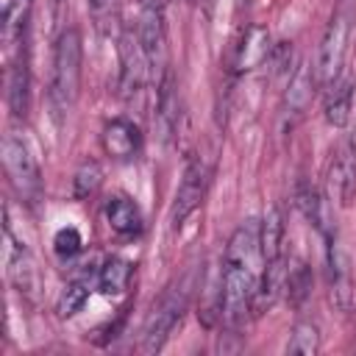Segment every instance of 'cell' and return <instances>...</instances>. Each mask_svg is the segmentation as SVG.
I'll list each match as a JSON object with an SVG mask.
<instances>
[{
    "label": "cell",
    "instance_id": "277c9868",
    "mask_svg": "<svg viewBox=\"0 0 356 356\" xmlns=\"http://www.w3.org/2000/svg\"><path fill=\"white\" fill-rule=\"evenodd\" d=\"M356 31V0H337L334 11L328 17V25L320 39V53H317V83L328 86L342 75L350 39Z\"/></svg>",
    "mask_w": 356,
    "mask_h": 356
},
{
    "label": "cell",
    "instance_id": "ba28073f",
    "mask_svg": "<svg viewBox=\"0 0 356 356\" xmlns=\"http://www.w3.org/2000/svg\"><path fill=\"white\" fill-rule=\"evenodd\" d=\"M209 175H211V170H209V161L203 156H192L186 161L178 192H175V200H172V209H170L172 228H181L186 222V217L203 203L206 189H209Z\"/></svg>",
    "mask_w": 356,
    "mask_h": 356
},
{
    "label": "cell",
    "instance_id": "ac0fdd59",
    "mask_svg": "<svg viewBox=\"0 0 356 356\" xmlns=\"http://www.w3.org/2000/svg\"><path fill=\"white\" fill-rule=\"evenodd\" d=\"M298 206H300V211L306 214V220H309L323 236L337 234V231H334V222H331L328 200H325L314 186H300V192H298Z\"/></svg>",
    "mask_w": 356,
    "mask_h": 356
},
{
    "label": "cell",
    "instance_id": "8fae6325",
    "mask_svg": "<svg viewBox=\"0 0 356 356\" xmlns=\"http://www.w3.org/2000/svg\"><path fill=\"white\" fill-rule=\"evenodd\" d=\"M100 145L114 161H131L142 150V131L128 117H114L100 131Z\"/></svg>",
    "mask_w": 356,
    "mask_h": 356
},
{
    "label": "cell",
    "instance_id": "3957f363",
    "mask_svg": "<svg viewBox=\"0 0 356 356\" xmlns=\"http://www.w3.org/2000/svg\"><path fill=\"white\" fill-rule=\"evenodd\" d=\"M192 289H195V270H186L181 278H175L159 295V300L153 303V309L145 320V328H142V342H139L142 353H159L167 345L170 334L175 331V325L181 323V317L189 306Z\"/></svg>",
    "mask_w": 356,
    "mask_h": 356
},
{
    "label": "cell",
    "instance_id": "cb8c5ba5",
    "mask_svg": "<svg viewBox=\"0 0 356 356\" xmlns=\"http://www.w3.org/2000/svg\"><path fill=\"white\" fill-rule=\"evenodd\" d=\"M286 289H289V298H292L295 306L303 303V298L309 295V289H312V275H309V267H306L303 261H298L295 267L286 270Z\"/></svg>",
    "mask_w": 356,
    "mask_h": 356
},
{
    "label": "cell",
    "instance_id": "52a82bcc",
    "mask_svg": "<svg viewBox=\"0 0 356 356\" xmlns=\"http://www.w3.org/2000/svg\"><path fill=\"white\" fill-rule=\"evenodd\" d=\"M150 78H153V67L142 47L139 31H136V25L134 28L128 25L120 36V89L131 100L147 86Z\"/></svg>",
    "mask_w": 356,
    "mask_h": 356
},
{
    "label": "cell",
    "instance_id": "484cf974",
    "mask_svg": "<svg viewBox=\"0 0 356 356\" xmlns=\"http://www.w3.org/2000/svg\"><path fill=\"white\" fill-rule=\"evenodd\" d=\"M89 3V11H92V17L97 19V22H103L111 11H114V3L117 0H86Z\"/></svg>",
    "mask_w": 356,
    "mask_h": 356
},
{
    "label": "cell",
    "instance_id": "5bb4252c",
    "mask_svg": "<svg viewBox=\"0 0 356 356\" xmlns=\"http://www.w3.org/2000/svg\"><path fill=\"white\" fill-rule=\"evenodd\" d=\"M28 100H31V70H28V47L22 39V47L17 50V58L8 70V106L14 117L28 114Z\"/></svg>",
    "mask_w": 356,
    "mask_h": 356
},
{
    "label": "cell",
    "instance_id": "4fadbf2b",
    "mask_svg": "<svg viewBox=\"0 0 356 356\" xmlns=\"http://www.w3.org/2000/svg\"><path fill=\"white\" fill-rule=\"evenodd\" d=\"M314 83H317V70H312L309 61H300L289 78V86H286V97H284V111L289 117H300L309 103H312V95H314Z\"/></svg>",
    "mask_w": 356,
    "mask_h": 356
},
{
    "label": "cell",
    "instance_id": "7c38bea8",
    "mask_svg": "<svg viewBox=\"0 0 356 356\" xmlns=\"http://www.w3.org/2000/svg\"><path fill=\"white\" fill-rule=\"evenodd\" d=\"M3 264H6V278L19 289L28 292L33 286V259L28 248L11 234V225H3Z\"/></svg>",
    "mask_w": 356,
    "mask_h": 356
},
{
    "label": "cell",
    "instance_id": "9a60e30c",
    "mask_svg": "<svg viewBox=\"0 0 356 356\" xmlns=\"http://www.w3.org/2000/svg\"><path fill=\"white\" fill-rule=\"evenodd\" d=\"M106 220H108L111 231H117L120 236H136L145 228L142 211H139V206L128 195H114L106 203Z\"/></svg>",
    "mask_w": 356,
    "mask_h": 356
},
{
    "label": "cell",
    "instance_id": "9c48e42d",
    "mask_svg": "<svg viewBox=\"0 0 356 356\" xmlns=\"http://www.w3.org/2000/svg\"><path fill=\"white\" fill-rule=\"evenodd\" d=\"M325 259H328V286H331V300L342 309L350 312L353 298H356V284H353V270L350 259L342 250L337 234L325 236Z\"/></svg>",
    "mask_w": 356,
    "mask_h": 356
},
{
    "label": "cell",
    "instance_id": "7402d4cb",
    "mask_svg": "<svg viewBox=\"0 0 356 356\" xmlns=\"http://www.w3.org/2000/svg\"><path fill=\"white\" fill-rule=\"evenodd\" d=\"M100 181H103V172L97 167V161H83L75 172V181H72V192L78 200L83 197H92L97 189H100Z\"/></svg>",
    "mask_w": 356,
    "mask_h": 356
},
{
    "label": "cell",
    "instance_id": "6da1fadb",
    "mask_svg": "<svg viewBox=\"0 0 356 356\" xmlns=\"http://www.w3.org/2000/svg\"><path fill=\"white\" fill-rule=\"evenodd\" d=\"M259 228V220H248L231 234L225 245L220 273V317L228 328H236L253 312V300L264 270Z\"/></svg>",
    "mask_w": 356,
    "mask_h": 356
},
{
    "label": "cell",
    "instance_id": "8992f818",
    "mask_svg": "<svg viewBox=\"0 0 356 356\" xmlns=\"http://www.w3.org/2000/svg\"><path fill=\"white\" fill-rule=\"evenodd\" d=\"M136 31L142 39V47L150 58L153 78L156 83L167 72V14H164V0H139V17H136Z\"/></svg>",
    "mask_w": 356,
    "mask_h": 356
},
{
    "label": "cell",
    "instance_id": "44dd1931",
    "mask_svg": "<svg viewBox=\"0 0 356 356\" xmlns=\"http://www.w3.org/2000/svg\"><path fill=\"white\" fill-rule=\"evenodd\" d=\"M31 6H33V0H6V6H3V39L6 42L25 33Z\"/></svg>",
    "mask_w": 356,
    "mask_h": 356
},
{
    "label": "cell",
    "instance_id": "30bf717a",
    "mask_svg": "<svg viewBox=\"0 0 356 356\" xmlns=\"http://www.w3.org/2000/svg\"><path fill=\"white\" fill-rule=\"evenodd\" d=\"M328 192L339 206H350L356 197V142L342 139L328 164Z\"/></svg>",
    "mask_w": 356,
    "mask_h": 356
},
{
    "label": "cell",
    "instance_id": "7a4b0ae2",
    "mask_svg": "<svg viewBox=\"0 0 356 356\" xmlns=\"http://www.w3.org/2000/svg\"><path fill=\"white\" fill-rule=\"evenodd\" d=\"M81 64H83L81 33L78 28H67L61 31L53 50V70H50V86H47V106L56 125H61L75 108V100L81 92Z\"/></svg>",
    "mask_w": 356,
    "mask_h": 356
},
{
    "label": "cell",
    "instance_id": "d6986e66",
    "mask_svg": "<svg viewBox=\"0 0 356 356\" xmlns=\"http://www.w3.org/2000/svg\"><path fill=\"white\" fill-rule=\"evenodd\" d=\"M128 281H131V264L125 259L111 256L97 270V289L103 295H122L128 289Z\"/></svg>",
    "mask_w": 356,
    "mask_h": 356
},
{
    "label": "cell",
    "instance_id": "2e32d148",
    "mask_svg": "<svg viewBox=\"0 0 356 356\" xmlns=\"http://www.w3.org/2000/svg\"><path fill=\"white\" fill-rule=\"evenodd\" d=\"M325 89H328V95H325V120L334 128H345L348 120H350V108H353V83L345 75H339Z\"/></svg>",
    "mask_w": 356,
    "mask_h": 356
},
{
    "label": "cell",
    "instance_id": "ffe728a7",
    "mask_svg": "<svg viewBox=\"0 0 356 356\" xmlns=\"http://www.w3.org/2000/svg\"><path fill=\"white\" fill-rule=\"evenodd\" d=\"M320 350V331L312 320H300L295 323L292 334H289V342H286V353H295V356H312Z\"/></svg>",
    "mask_w": 356,
    "mask_h": 356
},
{
    "label": "cell",
    "instance_id": "5b68a950",
    "mask_svg": "<svg viewBox=\"0 0 356 356\" xmlns=\"http://www.w3.org/2000/svg\"><path fill=\"white\" fill-rule=\"evenodd\" d=\"M0 156H3V170L11 189L19 195V200L33 206L42 197V172L31 147L17 134H6L0 145Z\"/></svg>",
    "mask_w": 356,
    "mask_h": 356
},
{
    "label": "cell",
    "instance_id": "603a6c76",
    "mask_svg": "<svg viewBox=\"0 0 356 356\" xmlns=\"http://www.w3.org/2000/svg\"><path fill=\"white\" fill-rule=\"evenodd\" d=\"M86 298H89V284H86L83 278H75L72 284H67V289H64L61 298H58V314H61V317L75 314V312L83 306Z\"/></svg>",
    "mask_w": 356,
    "mask_h": 356
},
{
    "label": "cell",
    "instance_id": "e0dca14e",
    "mask_svg": "<svg viewBox=\"0 0 356 356\" xmlns=\"http://www.w3.org/2000/svg\"><path fill=\"white\" fill-rule=\"evenodd\" d=\"M267 53H270V33L261 25H250L236 47V67L253 70L267 58Z\"/></svg>",
    "mask_w": 356,
    "mask_h": 356
},
{
    "label": "cell",
    "instance_id": "d4e9b609",
    "mask_svg": "<svg viewBox=\"0 0 356 356\" xmlns=\"http://www.w3.org/2000/svg\"><path fill=\"white\" fill-rule=\"evenodd\" d=\"M81 245H83V239H81L78 228H72V225L58 228V231H56V236H53V248H56V253H58V256H64V259L75 256V253L81 250Z\"/></svg>",
    "mask_w": 356,
    "mask_h": 356
}]
</instances>
